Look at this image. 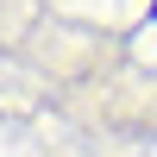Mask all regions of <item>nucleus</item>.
I'll return each instance as SVG.
<instances>
[]
</instances>
